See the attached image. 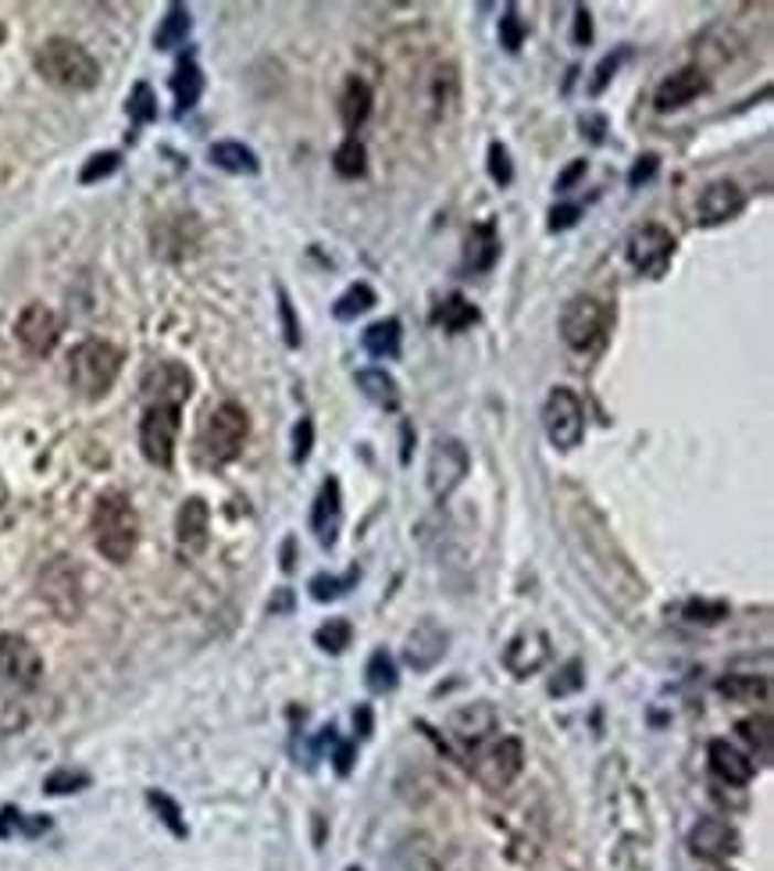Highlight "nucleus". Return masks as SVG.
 I'll list each match as a JSON object with an SVG mask.
<instances>
[{
    "label": "nucleus",
    "mask_w": 774,
    "mask_h": 871,
    "mask_svg": "<svg viewBox=\"0 0 774 871\" xmlns=\"http://www.w3.org/2000/svg\"><path fill=\"white\" fill-rule=\"evenodd\" d=\"M568 521V539L574 553H579V564L585 568L600 590L617 600V604H635V600L646 596V582L639 579V572L632 568V561L625 558V550L617 547L614 533L606 529V521L600 510L589 504L585 497L568 501L565 510Z\"/></svg>",
    "instance_id": "1"
},
{
    "label": "nucleus",
    "mask_w": 774,
    "mask_h": 871,
    "mask_svg": "<svg viewBox=\"0 0 774 871\" xmlns=\"http://www.w3.org/2000/svg\"><path fill=\"white\" fill-rule=\"evenodd\" d=\"M89 533H94V547L104 561L129 564L136 547H140V515H136L132 501L121 490L100 493L94 504V518H89Z\"/></svg>",
    "instance_id": "2"
},
{
    "label": "nucleus",
    "mask_w": 774,
    "mask_h": 871,
    "mask_svg": "<svg viewBox=\"0 0 774 871\" xmlns=\"http://www.w3.org/2000/svg\"><path fill=\"white\" fill-rule=\"evenodd\" d=\"M33 65L43 75V83L65 89V94H86V89H94L100 83L97 57L89 54L83 43H75L68 36L43 40L36 57H33Z\"/></svg>",
    "instance_id": "3"
},
{
    "label": "nucleus",
    "mask_w": 774,
    "mask_h": 871,
    "mask_svg": "<svg viewBox=\"0 0 774 871\" xmlns=\"http://www.w3.org/2000/svg\"><path fill=\"white\" fill-rule=\"evenodd\" d=\"M250 436V415L236 400H222L215 411L204 418L196 432V461L207 469H225L239 458L243 443Z\"/></svg>",
    "instance_id": "4"
},
{
    "label": "nucleus",
    "mask_w": 774,
    "mask_h": 871,
    "mask_svg": "<svg viewBox=\"0 0 774 871\" xmlns=\"http://www.w3.org/2000/svg\"><path fill=\"white\" fill-rule=\"evenodd\" d=\"M118 372H121V351L108 340H83L68 354V383L83 400L108 397Z\"/></svg>",
    "instance_id": "5"
},
{
    "label": "nucleus",
    "mask_w": 774,
    "mask_h": 871,
    "mask_svg": "<svg viewBox=\"0 0 774 871\" xmlns=\"http://www.w3.org/2000/svg\"><path fill=\"white\" fill-rule=\"evenodd\" d=\"M36 593L57 622L72 625L83 619V611H86L83 572L72 558H54L43 564V572L36 579Z\"/></svg>",
    "instance_id": "6"
},
{
    "label": "nucleus",
    "mask_w": 774,
    "mask_h": 871,
    "mask_svg": "<svg viewBox=\"0 0 774 871\" xmlns=\"http://www.w3.org/2000/svg\"><path fill=\"white\" fill-rule=\"evenodd\" d=\"M472 472V454L458 436H436L429 447V464H424V486L436 504H447Z\"/></svg>",
    "instance_id": "7"
},
{
    "label": "nucleus",
    "mask_w": 774,
    "mask_h": 871,
    "mask_svg": "<svg viewBox=\"0 0 774 871\" xmlns=\"http://www.w3.org/2000/svg\"><path fill=\"white\" fill-rule=\"evenodd\" d=\"M522 768H525V746L518 735H499V740H490L472 754V775L490 793L507 789L522 775Z\"/></svg>",
    "instance_id": "8"
},
{
    "label": "nucleus",
    "mask_w": 774,
    "mask_h": 871,
    "mask_svg": "<svg viewBox=\"0 0 774 871\" xmlns=\"http://www.w3.org/2000/svg\"><path fill=\"white\" fill-rule=\"evenodd\" d=\"M557 325H560V340H565V347L585 354L606 336L611 311H606V304L596 297H571L565 304V311H560Z\"/></svg>",
    "instance_id": "9"
},
{
    "label": "nucleus",
    "mask_w": 774,
    "mask_h": 871,
    "mask_svg": "<svg viewBox=\"0 0 774 871\" xmlns=\"http://www.w3.org/2000/svg\"><path fill=\"white\" fill-rule=\"evenodd\" d=\"M542 429L546 440L557 450H574L585 440V404L568 386L550 389V397L542 404Z\"/></svg>",
    "instance_id": "10"
},
{
    "label": "nucleus",
    "mask_w": 774,
    "mask_h": 871,
    "mask_svg": "<svg viewBox=\"0 0 774 871\" xmlns=\"http://www.w3.org/2000/svg\"><path fill=\"white\" fill-rule=\"evenodd\" d=\"M625 258L639 276L664 279L667 268L675 261V236L657 222H646L639 229H632L625 239Z\"/></svg>",
    "instance_id": "11"
},
{
    "label": "nucleus",
    "mask_w": 774,
    "mask_h": 871,
    "mask_svg": "<svg viewBox=\"0 0 774 871\" xmlns=\"http://www.w3.org/2000/svg\"><path fill=\"white\" fill-rule=\"evenodd\" d=\"M179 440V408L172 404H147L140 422V450L154 469H172Z\"/></svg>",
    "instance_id": "12"
},
{
    "label": "nucleus",
    "mask_w": 774,
    "mask_h": 871,
    "mask_svg": "<svg viewBox=\"0 0 774 871\" xmlns=\"http://www.w3.org/2000/svg\"><path fill=\"white\" fill-rule=\"evenodd\" d=\"M0 682L36 689L43 682V657L22 633H0Z\"/></svg>",
    "instance_id": "13"
},
{
    "label": "nucleus",
    "mask_w": 774,
    "mask_h": 871,
    "mask_svg": "<svg viewBox=\"0 0 774 871\" xmlns=\"http://www.w3.org/2000/svg\"><path fill=\"white\" fill-rule=\"evenodd\" d=\"M550 657H553L550 636H546L542 628H522L518 636L507 639L504 657L499 660H504V668L514 675V679H528V675H536L550 665Z\"/></svg>",
    "instance_id": "14"
},
{
    "label": "nucleus",
    "mask_w": 774,
    "mask_h": 871,
    "mask_svg": "<svg viewBox=\"0 0 774 871\" xmlns=\"http://www.w3.org/2000/svg\"><path fill=\"white\" fill-rule=\"evenodd\" d=\"M739 847H742V836L735 825L724 818H703V821H696L689 832V850L703 861H728V858H735Z\"/></svg>",
    "instance_id": "15"
},
{
    "label": "nucleus",
    "mask_w": 774,
    "mask_h": 871,
    "mask_svg": "<svg viewBox=\"0 0 774 871\" xmlns=\"http://www.w3.org/2000/svg\"><path fill=\"white\" fill-rule=\"evenodd\" d=\"M14 336H19V343L33 357H47L57 347V336H61L57 314L47 304H25L19 322H14Z\"/></svg>",
    "instance_id": "16"
},
{
    "label": "nucleus",
    "mask_w": 774,
    "mask_h": 871,
    "mask_svg": "<svg viewBox=\"0 0 774 871\" xmlns=\"http://www.w3.org/2000/svg\"><path fill=\"white\" fill-rule=\"evenodd\" d=\"M193 394V375L179 362H161L143 375V400L147 404H172L182 408Z\"/></svg>",
    "instance_id": "17"
},
{
    "label": "nucleus",
    "mask_w": 774,
    "mask_h": 871,
    "mask_svg": "<svg viewBox=\"0 0 774 871\" xmlns=\"http://www.w3.org/2000/svg\"><path fill=\"white\" fill-rule=\"evenodd\" d=\"M499 729V718L493 711V703H485V700H475V703H464V708H458L450 714V735L458 740L464 750H475L485 746L496 735Z\"/></svg>",
    "instance_id": "18"
},
{
    "label": "nucleus",
    "mask_w": 774,
    "mask_h": 871,
    "mask_svg": "<svg viewBox=\"0 0 774 871\" xmlns=\"http://www.w3.org/2000/svg\"><path fill=\"white\" fill-rule=\"evenodd\" d=\"M450 650V633L436 622H418L404 639V665L415 671H432Z\"/></svg>",
    "instance_id": "19"
},
{
    "label": "nucleus",
    "mask_w": 774,
    "mask_h": 871,
    "mask_svg": "<svg viewBox=\"0 0 774 871\" xmlns=\"http://www.w3.org/2000/svg\"><path fill=\"white\" fill-rule=\"evenodd\" d=\"M742 207H746V190L732 179H714L707 183L700 201H696V222L700 225H721L728 218H735Z\"/></svg>",
    "instance_id": "20"
},
{
    "label": "nucleus",
    "mask_w": 774,
    "mask_h": 871,
    "mask_svg": "<svg viewBox=\"0 0 774 871\" xmlns=\"http://www.w3.org/2000/svg\"><path fill=\"white\" fill-rule=\"evenodd\" d=\"M211 539V507L201 497H190L175 515V547L182 558H196Z\"/></svg>",
    "instance_id": "21"
},
{
    "label": "nucleus",
    "mask_w": 774,
    "mask_h": 871,
    "mask_svg": "<svg viewBox=\"0 0 774 871\" xmlns=\"http://www.w3.org/2000/svg\"><path fill=\"white\" fill-rule=\"evenodd\" d=\"M340 525H343V490H340V478L329 475L322 483V490H318L314 507H311V529L325 550L336 547Z\"/></svg>",
    "instance_id": "22"
},
{
    "label": "nucleus",
    "mask_w": 774,
    "mask_h": 871,
    "mask_svg": "<svg viewBox=\"0 0 774 871\" xmlns=\"http://www.w3.org/2000/svg\"><path fill=\"white\" fill-rule=\"evenodd\" d=\"M707 89H710V79L700 68H678L657 86L654 108L657 111H678V108H686V104H692L696 97H703Z\"/></svg>",
    "instance_id": "23"
},
{
    "label": "nucleus",
    "mask_w": 774,
    "mask_h": 871,
    "mask_svg": "<svg viewBox=\"0 0 774 871\" xmlns=\"http://www.w3.org/2000/svg\"><path fill=\"white\" fill-rule=\"evenodd\" d=\"M707 757H710V772H714L721 783H728V786H746L753 778V772H756L753 757L742 754V750L732 746L728 740H710Z\"/></svg>",
    "instance_id": "24"
},
{
    "label": "nucleus",
    "mask_w": 774,
    "mask_h": 871,
    "mask_svg": "<svg viewBox=\"0 0 774 871\" xmlns=\"http://www.w3.org/2000/svg\"><path fill=\"white\" fill-rule=\"evenodd\" d=\"M499 261V233L493 222H479L467 229V239H464V268L472 276H485L493 272Z\"/></svg>",
    "instance_id": "25"
},
{
    "label": "nucleus",
    "mask_w": 774,
    "mask_h": 871,
    "mask_svg": "<svg viewBox=\"0 0 774 871\" xmlns=\"http://www.w3.org/2000/svg\"><path fill=\"white\" fill-rule=\"evenodd\" d=\"M421 86V111H429L432 118H443L458 100V75L450 65H436L432 72H424Z\"/></svg>",
    "instance_id": "26"
},
{
    "label": "nucleus",
    "mask_w": 774,
    "mask_h": 871,
    "mask_svg": "<svg viewBox=\"0 0 774 871\" xmlns=\"http://www.w3.org/2000/svg\"><path fill=\"white\" fill-rule=\"evenodd\" d=\"M372 104H375L372 86L364 83L361 75H351L340 89V122L351 137H357V129L372 118Z\"/></svg>",
    "instance_id": "27"
},
{
    "label": "nucleus",
    "mask_w": 774,
    "mask_h": 871,
    "mask_svg": "<svg viewBox=\"0 0 774 871\" xmlns=\"http://www.w3.org/2000/svg\"><path fill=\"white\" fill-rule=\"evenodd\" d=\"M400 340H404V325L397 319H378L361 333V347L368 357L393 362V357H400Z\"/></svg>",
    "instance_id": "28"
},
{
    "label": "nucleus",
    "mask_w": 774,
    "mask_h": 871,
    "mask_svg": "<svg viewBox=\"0 0 774 871\" xmlns=\"http://www.w3.org/2000/svg\"><path fill=\"white\" fill-rule=\"evenodd\" d=\"M354 379H357V389L375 404V408H383V411L400 408V386L386 368H361Z\"/></svg>",
    "instance_id": "29"
},
{
    "label": "nucleus",
    "mask_w": 774,
    "mask_h": 871,
    "mask_svg": "<svg viewBox=\"0 0 774 871\" xmlns=\"http://www.w3.org/2000/svg\"><path fill=\"white\" fill-rule=\"evenodd\" d=\"M172 94H175L179 115L196 108V100H201V94H204V72H201V65L193 62V54H182L179 57L175 75H172Z\"/></svg>",
    "instance_id": "30"
},
{
    "label": "nucleus",
    "mask_w": 774,
    "mask_h": 871,
    "mask_svg": "<svg viewBox=\"0 0 774 871\" xmlns=\"http://www.w3.org/2000/svg\"><path fill=\"white\" fill-rule=\"evenodd\" d=\"M211 164L222 172H229V175H257L261 172V161H257V154L247 147V143H239V140H222L211 147Z\"/></svg>",
    "instance_id": "31"
},
{
    "label": "nucleus",
    "mask_w": 774,
    "mask_h": 871,
    "mask_svg": "<svg viewBox=\"0 0 774 871\" xmlns=\"http://www.w3.org/2000/svg\"><path fill=\"white\" fill-rule=\"evenodd\" d=\"M718 693L732 703H764L771 697L767 675H724L718 679Z\"/></svg>",
    "instance_id": "32"
},
{
    "label": "nucleus",
    "mask_w": 774,
    "mask_h": 871,
    "mask_svg": "<svg viewBox=\"0 0 774 871\" xmlns=\"http://www.w3.org/2000/svg\"><path fill=\"white\" fill-rule=\"evenodd\" d=\"M364 686H368L375 697H386V693H393V689L400 686L397 660H393L389 650H375L368 657V665H364Z\"/></svg>",
    "instance_id": "33"
},
{
    "label": "nucleus",
    "mask_w": 774,
    "mask_h": 871,
    "mask_svg": "<svg viewBox=\"0 0 774 871\" xmlns=\"http://www.w3.org/2000/svg\"><path fill=\"white\" fill-rule=\"evenodd\" d=\"M436 322L447 329V333H464L479 322V308L467 300L464 293H450L443 304L436 308Z\"/></svg>",
    "instance_id": "34"
},
{
    "label": "nucleus",
    "mask_w": 774,
    "mask_h": 871,
    "mask_svg": "<svg viewBox=\"0 0 774 871\" xmlns=\"http://www.w3.org/2000/svg\"><path fill=\"white\" fill-rule=\"evenodd\" d=\"M190 8L186 4H172L169 14H164V22L158 25V33H154V47L158 51H172L179 47V43H186L190 36Z\"/></svg>",
    "instance_id": "35"
},
{
    "label": "nucleus",
    "mask_w": 774,
    "mask_h": 871,
    "mask_svg": "<svg viewBox=\"0 0 774 871\" xmlns=\"http://www.w3.org/2000/svg\"><path fill=\"white\" fill-rule=\"evenodd\" d=\"M332 169H336L340 179H361L368 172V150H364L357 137H346L336 147V154H332Z\"/></svg>",
    "instance_id": "36"
},
{
    "label": "nucleus",
    "mask_w": 774,
    "mask_h": 871,
    "mask_svg": "<svg viewBox=\"0 0 774 871\" xmlns=\"http://www.w3.org/2000/svg\"><path fill=\"white\" fill-rule=\"evenodd\" d=\"M375 304H378V293L368 287V282H354V287L332 304V314H336V322H354L357 314L372 311Z\"/></svg>",
    "instance_id": "37"
},
{
    "label": "nucleus",
    "mask_w": 774,
    "mask_h": 871,
    "mask_svg": "<svg viewBox=\"0 0 774 871\" xmlns=\"http://www.w3.org/2000/svg\"><path fill=\"white\" fill-rule=\"evenodd\" d=\"M739 732V740L746 743L756 757H761L764 764L771 761V718L767 714H750V718H742V722L735 725Z\"/></svg>",
    "instance_id": "38"
},
{
    "label": "nucleus",
    "mask_w": 774,
    "mask_h": 871,
    "mask_svg": "<svg viewBox=\"0 0 774 871\" xmlns=\"http://www.w3.org/2000/svg\"><path fill=\"white\" fill-rule=\"evenodd\" d=\"M357 579H361L357 568H351L346 576H325V572H318L308 582V590H311V596L318 600V604H329V600H340V596L351 593L354 585H357Z\"/></svg>",
    "instance_id": "39"
},
{
    "label": "nucleus",
    "mask_w": 774,
    "mask_h": 871,
    "mask_svg": "<svg viewBox=\"0 0 774 871\" xmlns=\"http://www.w3.org/2000/svg\"><path fill=\"white\" fill-rule=\"evenodd\" d=\"M354 643V625L346 619H329L325 625L314 628V647L325 654H343Z\"/></svg>",
    "instance_id": "40"
},
{
    "label": "nucleus",
    "mask_w": 774,
    "mask_h": 871,
    "mask_svg": "<svg viewBox=\"0 0 774 871\" xmlns=\"http://www.w3.org/2000/svg\"><path fill=\"white\" fill-rule=\"evenodd\" d=\"M525 36H528L525 19L518 14V8L507 4L504 14H499V47H504L507 54H518V51H522V43H525Z\"/></svg>",
    "instance_id": "41"
},
{
    "label": "nucleus",
    "mask_w": 774,
    "mask_h": 871,
    "mask_svg": "<svg viewBox=\"0 0 774 871\" xmlns=\"http://www.w3.org/2000/svg\"><path fill=\"white\" fill-rule=\"evenodd\" d=\"M582 686H585V665L579 657H571L550 679V697H571V693H579Z\"/></svg>",
    "instance_id": "42"
},
{
    "label": "nucleus",
    "mask_w": 774,
    "mask_h": 871,
    "mask_svg": "<svg viewBox=\"0 0 774 871\" xmlns=\"http://www.w3.org/2000/svg\"><path fill=\"white\" fill-rule=\"evenodd\" d=\"M681 614L692 622V625H718L728 619V604L724 600H707V596H692L686 600V607H681Z\"/></svg>",
    "instance_id": "43"
},
{
    "label": "nucleus",
    "mask_w": 774,
    "mask_h": 871,
    "mask_svg": "<svg viewBox=\"0 0 774 871\" xmlns=\"http://www.w3.org/2000/svg\"><path fill=\"white\" fill-rule=\"evenodd\" d=\"M126 111H129V118H132L136 126L154 122V118H158V97H154V89H150L147 83H136L129 100H126Z\"/></svg>",
    "instance_id": "44"
},
{
    "label": "nucleus",
    "mask_w": 774,
    "mask_h": 871,
    "mask_svg": "<svg viewBox=\"0 0 774 871\" xmlns=\"http://www.w3.org/2000/svg\"><path fill=\"white\" fill-rule=\"evenodd\" d=\"M89 786V772L83 768H57L43 778V793H51V797H65V793H79Z\"/></svg>",
    "instance_id": "45"
},
{
    "label": "nucleus",
    "mask_w": 774,
    "mask_h": 871,
    "mask_svg": "<svg viewBox=\"0 0 774 871\" xmlns=\"http://www.w3.org/2000/svg\"><path fill=\"white\" fill-rule=\"evenodd\" d=\"M147 804L158 810V818H161L164 825H169V829H172L179 839L186 836V821H182V810H179V804L169 797V793H161V789H150V793H147Z\"/></svg>",
    "instance_id": "46"
},
{
    "label": "nucleus",
    "mask_w": 774,
    "mask_h": 871,
    "mask_svg": "<svg viewBox=\"0 0 774 871\" xmlns=\"http://www.w3.org/2000/svg\"><path fill=\"white\" fill-rule=\"evenodd\" d=\"M118 164H121V154L118 150H104V154H94L86 164H83V172H79V183H100V179H108L118 172Z\"/></svg>",
    "instance_id": "47"
},
{
    "label": "nucleus",
    "mask_w": 774,
    "mask_h": 871,
    "mask_svg": "<svg viewBox=\"0 0 774 871\" xmlns=\"http://www.w3.org/2000/svg\"><path fill=\"white\" fill-rule=\"evenodd\" d=\"M625 57H628V47H617L614 54L603 57V62L596 65V72H593V83H589V97H600L603 89L614 83V75H617L621 65H625Z\"/></svg>",
    "instance_id": "48"
},
{
    "label": "nucleus",
    "mask_w": 774,
    "mask_h": 871,
    "mask_svg": "<svg viewBox=\"0 0 774 871\" xmlns=\"http://www.w3.org/2000/svg\"><path fill=\"white\" fill-rule=\"evenodd\" d=\"M485 164H490V179L496 186H510L514 183V161H510V150L504 143H490Z\"/></svg>",
    "instance_id": "49"
},
{
    "label": "nucleus",
    "mask_w": 774,
    "mask_h": 871,
    "mask_svg": "<svg viewBox=\"0 0 774 871\" xmlns=\"http://www.w3.org/2000/svg\"><path fill=\"white\" fill-rule=\"evenodd\" d=\"M47 818H36V821H25L22 815H19V807H4L0 810V836H14V832H25V836H36V832H43L47 829Z\"/></svg>",
    "instance_id": "50"
},
{
    "label": "nucleus",
    "mask_w": 774,
    "mask_h": 871,
    "mask_svg": "<svg viewBox=\"0 0 774 871\" xmlns=\"http://www.w3.org/2000/svg\"><path fill=\"white\" fill-rule=\"evenodd\" d=\"M279 319H282V336H286V347H300V322H297V308L290 293L279 287Z\"/></svg>",
    "instance_id": "51"
},
{
    "label": "nucleus",
    "mask_w": 774,
    "mask_h": 871,
    "mask_svg": "<svg viewBox=\"0 0 774 871\" xmlns=\"http://www.w3.org/2000/svg\"><path fill=\"white\" fill-rule=\"evenodd\" d=\"M25 722H29V714H25L22 703L14 700V697H4V693H0V732H4V735L22 732Z\"/></svg>",
    "instance_id": "52"
},
{
    "label": "nucleus",
    "mask_w": 774,
    "mask_h": 871,
    "mask_svg": "<svg viewBox=\"0 0 774 871\" xmlns=\"http://www.w3.org/2000/svg\"><path fill=\"white\" fill-rule=\"evenodd\" d=\"M311 450H314V422L308 415L300 418L297 422V429H293V461L297 464H303L311 458Z\"/></svg>",
    "instance_id": "53"
},
{
    "label": "nucleus",
    "mask_w": 774,
    "mask_h": 871,
    "mask_svg": "<svg viewBox=\"0 0 774 871\" xmlns=\"http://www.w3.org/2000/svg\"><path fill=\"white\" fill-rule=\"evenodd\" d=\"M579 218H582V207L579 204H553L546 229H550V233H568L571 225H579Z\"/></svg>",
    "instance_id": "54"
},
{
    "label": "nucleus",
    "mask_w": 774,
    "mask_h": 871,
    "mask_svg": "<svg viewBox=\"0 0 774 871\" xmlns=\"http://www.w3.org/2000/svg\"><path fill=\"white\" fill-rule=\"evenodd\" d=\"M657 169H660V158H657V154H643L639 161L632 164V172H628V186H632V190L646 186L649 179L657 175Z\"/></svg>",
    "instance_id": "55"
},
{
    "label": "nucleus",
    "mask_w": 774,
    "mask_h": 871,
    "mask_svg": "<svg viewBox=\"0 0 774 871\" xmlns=\"http://www.w3.org/2000/svg\"><path fill=\"white\" fill-rule=\"evenodd\" d=\"M571 40L579 43V47H589L593 43V11L589 8H574V33Z\"/></svg>",
    "instance_id": "56"
},
{
    "label": "nucleus",
    "mask_w": 774,
    "mask_h": 871,
    "mask_svg": "<svg viewBox=\"0 0 774 871\" xmlns=\"http://www.w3.org/2000/svg\"><path fill=\"white\" fill-rule=\"evenodd\" d=\"M579 126H582V137H589L593 143H603L606 140V115L589 111V115L579 118Z\"/></svg>",
    "instance_id": "57"
},
{
    "label": "nucleus",
    "mask_w": 774,
    "mask_h": 871,
    "mask_svg": "<svg viewBox=\"0 0 774 871\" xmlns=\"http://www.w3.org/2000/svg\"><path fill=\"white\" fill-rule=\"evenodd\" d=\"M585 169H589V164H585L582 158H579V161H571V164H568V169H565V172H560V175H557V183H553V190H557V193H568V190H571V186H574V183H579V179L585 175Z\"/></svg>",
    "instance_id": "58"
},
{
    "label": "nucleus",
    "mask_w": 774,
    "mask_h": 871,
    "mask_svg": "<svg viewBox=\"0 0 774 871\" xmlns=\"http://www.w3.org/2000/svg\"><path fill=\"white\" fill-rule=\"evenodd\" d=\"M332 761H336V772L340 775H351V768H354V743H340L336 746V757H332Z\"/></svg>",
    "instance_id": "59"
},
{
    "label": "nucleus",
    "mask_w": 774,
    "mask_h": 871,
    "mask_svg": "<svg viewBox=\"0 0 774 871\" xmlns=\"http://www.w3.org/2000/svg\"><path fill=\"white\" fill-rule=\"evenodd\" d=\"M354 729H357L361 740H368V735H372V708H368V703H361V708L354 711Z\"/></svg>",
    "instance_id": "60"
},
{
    "label": "nucleus",
    "mask_w": 774,
    "mask_h": 871,
    "mask_svg": "<svg viewBox=\"0 0 774 871\" xmlns=\"http://www.w3.org/2000/svg\"><path fill=\"white\" fill-rule=\"evenodd\" d=\"M400 436H404V447H400V461H404V464H411V447H415V426H411V422H404V426H400Z\"/></svg>",
    "instance_id": "61"
},
{
    "label": "nucleus",
    "mask_w": 774,
    "mask_h": 871,
    "mask_svg": "<svg viewBox=\"0 0 774 871\" xmlns=\"http://www.w3.org/2000/svg\"><path fill=\"white\" fill-rule=\"evenodd\" d=\"M290 604H293V596H290V590H282V593H279V600H276V604H271V611H286V607H290Z\"/></svg>",
    "instance_id": "62"
},
{
    "label": "nucleus",
    "mask_w": 774,
    "mask_h": 871,
    "mask_svg": "<svg viewBox=\"0 0 774 871\" xmlns=\"http://www.w3.org/2000/svg\"><path fill=\"white\" fill-rule=\"evenodd\" d=\"M282 558H286V561H282V568H286V572H290V568H293V539H286V550H282Z\"/></svg>",
    "instance_id": "63"
},
{
    "label": "nucleus",
    "mask_w": 774,
    "mask_h": 871,
    "mask_svg": "<svg viewBox=\"0 0 774 871\" xmlns=\"http://www.w3.org/2000/svg\"><path fill=\"white\" fill-rule=\"evenodd\" d=\"M351 871H361V868H351Z\"/></svg>",
    "instance_id": "64"
}]
</instances>
